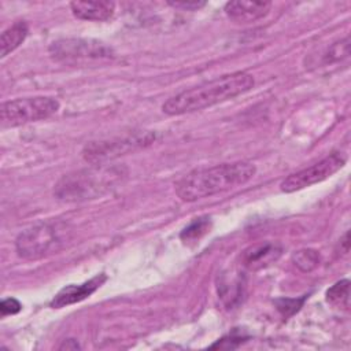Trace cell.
Returning a JSON list of instances; mask_svg holds the SVG:
<instances>
[{
	"mask_svg": "<svg viewBox=\"0 0 351 351\" xmlns=\"http://www.w3.org/2000/svg\"><path fill=\"white\" fill-rule=\"evenodd\" d=\"M306 300V296L300 298V299H289V298H280L274 300V304L277 307V310L287 318L293 315L296 311L300 310V307L303 306Z\"/></svg>",
	"mask_w": 351,
	"mask_h": 351,
	"instance_id": "19",
	"label": "cell"
},
{
	"mask_svg": "<svg viewBox=\"0 0 351 351\" xmlns=\"http://www.w3.org/2000/svg\"><path fill=\"white\" fill-rule=\"evenodd\" d=\"M80 346L77 343V340L74 339H67L63 341V344L59 346V350H78Z\"/></svg>",
	"mask_w": 351,
	"mask_h": 351,
	"instance_id": "24",
	"label": "cell"
},
{
	"mask_svg": "<svg viewBox=\"0 0 351 351\" xmlns=\"http://www.w3.org/2000/svg\"><path fill=\"white\" fill-rule=\"evenodd\" d=\"M211 229V219L210 217H199L193 219L188 226L184 228L180 237L185 243L199 241L204 234H207Z\"/></svg>",
	"mask_w": 351,
	"mask_h": 351,
	"instance_id": "15",
	"label": "cell"
},
{
	"mask_svg": "<svg viewBox=\"0 0 351 351\" xmlns=\"http://www.w3.org/2000/svg\"><path fill=\"white\" fill-rule=\"evenodd\" d=\"M293 265L303 273L313 271L321 262L319 252L313 248H302L292 255Z\"/></svg>",
	"mask_w": 351,
	"mask_h": 351,
	"instance_id": "16",
	"label": "cell"
},
{
	"mask_svg": "<svg viewBox=\"0 0 351 351\" xmlns=\"http://www.w3.org/2000/svg\"><path fill=\"white\" fill-rule=\"evenodd\" d=\"M173 8L184 10V11H196L206 5V1H167Z\"/></svg>",
	"mask_w": 351,
	"mask_h": 351,
	"instance_id": "22",
	"label": "cell"
},
{
	"mask_svg": "<svg viewBox=\"0 0 351 351\" xmlns=\"http://www.w3.org/2000/svg\"><path fill=\"white\" fill-rule=\"evenodd\" d=\"M27 33L29 29L23 21H18L12 23L8 29H5L0 37V56L4 58L10 52L16 49L25 41Z\"/></svg>",
	"mask_w": 351,
	"mask_h": 351,
	"instance_id": "13",
	"label": "cell"
},
{
	"mask_svg": "<svg viewBox=\"0 0 351 351\" xmlns=\"http://www.w3.org/2000/svg\"><path fill=\"white\" fill-rule=\"evenodd\" d=\"M125 177L122 167L100 166L63 176L55 186V196L63 202L96 199L108 192Z\"/></svg>",
	"mask_w": 351,
	"mask_h": 351,
	"instance_id": "3",
	"label": "cell"
},
{
	"mask_svg": "<svg viewBox=\"0 0 351 351\" xmlns=\"http://www.w3.org/2000/svg\"><path fill=\"white\" fill-rule=\"evenodd\" d=\"M49 53L55 60L66 63L110 59L112 56L111 49L103 43L82 38H63L53 41L49 47Z\"/></svg>",
	"mask_w": 351,
	"mask_h": 351,
	"instance_id": "7",
	"label": "cell"
},
{
	"mask_svg": "<svg viewBox=\"0 0 351 351\" xmlns=\"http://www.w3.org/2000/svg\"><path fill=\"white\" fill-rule=\"evenodd\" d=\"M218 293L222 298V300L226 303V306H233L234 302L240 300V296L243 293V282L240 277L236 278H223L218 285Z\"/></svg>",
	"mask_w": 351,
	"mask_h": 351,
	"instance_id": "17",
	"label": "cell"
},
{
	"mask_svg": "<svg viewBox=\"0 0 351 351\" xmlns=\"http://www.w3.org/2000/svg\"><path fill=\"white\" fill-rule=\"evenodd\" d=\"M255 173L256 167L250 162L221 163L197 169L176 182V193L182 202H196L244 185Z\"/></svg>",
	"mask_w": 351,
	"mask_h": 351,
	"instance_id": "2",
	"label": "cell"
},
{
	"mask_svg": "<svg viewBox=\"0 0 351 351\" xmlns=\"http://www.w3.org/2000/svg\"><path fill=\"white\" fill-rule=\"evenodd\" d=\"M340 252L347 255L350 252V232L347 230L340 239Z\"/></svg>",
	"mask_w": 351,
	"mask_h": 351,
	"instance_id": "23",
	"label": "cell"
},
{
	"mask_svg": "<svg viewBox=\"0 0 351 351\" xmlns=\"http://www.w3.org/2000/svg\"><path fill=\"white\" fill-rule=\"evenodd\" d=\"M59 101L49 96L23 97L5 101L0 108L1 126L15 128L49 118L59 110Z\"/></svg>",
	"mask_w": 351,
	"mask_h": 351,
	"instance_id": "5",
	"label": "cell"
},
{
	"mask_svg": "<svg viewBox=\"0 0 351 351\" xmlns=\"http://www.w3.org/2000/svg\"><path fill=\"white\" fill-rule=\"evenodd\" d=\"M271 8L270 1L236 0L225 4V14L236 23H251L269 14Z\"/></svg>",
	"mask_w": 351,
	"mask_h": 351,
	"instance_id": "11",
	"label": "cell"
},
{
	"mask_svg": "<svg viewBox=\"0 0 351 351\" xmlns=\"http://www.w3.org/2000/svg\"><path fill=\"white\" fill-rule=\"evenodd\" d=\"M346 160L347 159L341 152H332L319 162L289 174L281 181L280 189L285 193H291L318 184L337 173L346 165Z\"/></svg>",
	"mask_w": 351,
	"mask_h": 351,
	"instance_id": "6",
	"label": "cell"
},
{
	"mask_svg": "<svg viewBox=\"0 0 351 351\" xmlns=\"http://www.w3.org/2000/svg\"><path fill=\"white\" fill-rule=\"evenodd\" d=\"M254 84V77L245 71L230 73L171 96L163 103L162 110L167 115L200 111L248 92Z\"/></svg>",
	"mask_w": 351,
	"mask_h": 351,
	"instance_id": "1",
	"label": "cell"
},
{
	"mask_svg": "<svg viewBox=\"0 0 351 351\" xmlns=\"http://www.w3.org/2000/svg\"><path fill=\"white\" fill-rule=\"evenodd\" d=\"M22 308V304L14 299V298H7V299H3L1 303H0V311H1V315H12V314H16L19 313Z\"/></svg>",
	"mask_w": 351,
	"mask_h": 351,
	"instance_id": "21",
	"label": "cell"
},
{
	"mask_svg": "<svg viewBox=\"0 0 351 351\" xmlns=\"http://www.w3.org/2000/svg\"><path fill=\"white\" fill-rule=\"evenodd\" d=\"M348 55H350V41H348V37H346L344 40L335 43L328 48V51L324 55V62L325 63L339 62L347 58Z\"/></svg>",
	"mask_w": 351,
	"mask_h": 351,
	"instance_id": "18",
	"label": "cell"
},
{
	"mask_svg": "<svg viewBox=\"0 0 351 351\" xmlns=\"http://www.w3.org/2000/svg\"><path fill=\"white\" fill-rule=\"evenodd\" d=\"M281 254L282 248L280 244L271 241H262L245 248L240 256V261L245 269L256 271L278 261Z\"/></svg>",
	"mask_w": 351,
	"mask_h": 351,
	"instance_id": "9",
	"label": "cell"
},
{
	"mask_svg": "<svg viewBox=\"0 0 351 351\" xmlns=\"http://www.w3.org/2000/svg\"><path fill=\"white\" fill-rule=\"evenodd\" d=\"M106 274H97L93 278L82 282V284H70L62 288L51 300L52 308H62L64 306H70L74 303H78L86 298H89L97 288L101 287V284L106 281Z\"/></svg>",
	"mask_w": 351,
	"mask_h": 351,
	"instance_id": "10",
	"label": "cell"
},
{
	"mask_svg": "<svg viewBox=\"0 0 351 351\" xmlns=\"http://www.w3.org/2000/svg\"><path fill=\"white\" fill-rule=\"evenodd\" d=\"M70 240V230L64 223L38 222L21 232L15 248L21 258L36 261L58 254Z\"/></svg>",
	"mask_w": 351,
	"mask_h": 351,
	"instance_id": "4",
	"label": "cell"
},
{
	"mask_svg": "<svg viewBox=\"0 0 351 351\" xmlns=\"http://www.w3.org/2000/svg\"><path fill=\"white\" fill-rule=\"evenodd\" d=\"M247 340V336H243L240 332L233 330L232 333H229L228 336L222 337L221 340H218L217 343H214L210 348H226V350H233L237 348L243 341Z\"/></svg>",
	"mask_w": 351,
	"mask_h": 351,
	"instance_id": "20",
	"label": "cell"
},
{
	"mask_svg": "<svg viewBox=\"0 0 351 351\" xmlns=\"http://www.w3.org/2000/svg\"><path fill=\"white\" fill-rule=\"evenodd\" d=\"M70 10L73 15L84 21L103 22L110 19L115 11L114 1H71Z\"/></svg>",
	"mask_w": 351,
	"mask_h": 351,
	"instance_id": "12",
	"label": "cell"
},
{
	"mask_svg": "<svg viewBox=\"0 0 351 351\" xmlns=\"http://www.w3.org/2000/svg\"><path fill=\"white\" fill-rule=\"evenodd\" d=\"M326 302L336 308L348 310L350 306V280L344 278L333 284L330 288L326 289L325 293Z\"/></svg>",
	"mask_w": 351,
	"mask_h": 351,
	"instance_id": "14",
	"label": "cell"
},
{
	"mask_svg": "<svg viewBox=\"0 0 351 351\" xmlns=\"http://www.w3.org/2000/svg\"><path fill=\"white\" fill-rule=\"evenodd\" d=\"M151 134L138 133L108 141H92L90 144H86V147L82 151V155L86 162L97 165L106 160H111L119 155H123L128 151H133L134 148L147 145L151 143Z\"/></svg>",
	"mask_w": 351,
	"mask_h": 351,
	"instance_id": "8",
	"label": "cell"
}]
</instances>
